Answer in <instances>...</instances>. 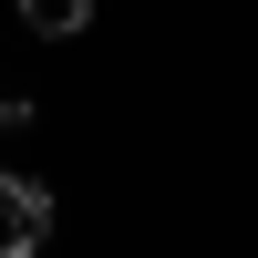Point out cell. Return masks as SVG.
Segmentation results:
<instances>
[{
    "mask_svg": "<svg viewBox=\"0 0 258 258\" xmlns=\"http://www.w3.org/2000/svg\"><path fill=\"white\" fill-rule=\"evenodd\" d=\"M41 238H52V186L0 176V258H41Z\"/></svg>",
    "mask_w": 258,
    "mask_h": 258,
    "instance_id": "obj_1",
    "label": "cell"
},
{
    "mask_svg": "<svg viewBox=\"0 0 258 258\" xmlns=\"http://www.w3.org/2000/svg\"><path fill=\"white\" fill-rule=\"evenodd\" d=\"M11 11L31 21L41 41H83V31H93V0H11Z\"/></svg>",
    "mask_w": 258,
    "mask_h": 258,
    "instance_id": "obj_2",
    "label": "cell"
}]
</instances>
